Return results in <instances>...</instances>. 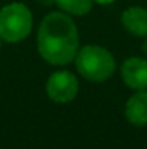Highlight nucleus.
Masks as SVG:
<instances>
[{"mask_svg":"<svg viewBox=\"0 0 147 149\" xmlns=\"http://www.w3.org/2000/svg\"><path fill=\"white\" fill-rule=\"evenodd\" d=\"M75 58L78 72L90 81H105L115 71V59L112 54L102 47L87 45L78 51Z\"/></svg>","mask_w":147,"mask_h":149,"instance_id":"nucleus-2","label":"nucleus"},{"mask_svg":"<svg viewBox=\"0 0 147 149\" xmlns=\"http://www.w3.org/2000/svg\"><path fill=\"white\" fill-rule=\"evenodd\" d=\"M55 3L63 12L75 16L87 15L92 7V0H55Z\"/></svg>","mask_w":147,"mask_h":149,"instance_id":"nucleus-8","label":"nucleus"},{"mask_svg":"<svg viewBox=\"0 0 147 149\" xmlns=\"http://www.w3.org/2000/svg\"><path fill=\"white\" fill-rule=\"evenodd\" d=\"M123 81L133 90L147 88V61L139 56L126 59L121 65Z\"/></svg>","mask_w":147,"mask_h":149,"instance_id":"nucleus-5","label":"nucleus"},{"mask_svg":"<svg viewBox=\"0 0 147 149\" xmlns=\"http://www.w3.org/2000/svg\"><path fill=\"white\" fill-rule=\"evenodd\" d=\"M79 38L74 20L61 12L46 15L38 32L41 56L53 65L69 64L78 54Z\"/></svg>","mask_w":147,"mask_h":149,"instance_id":"nucleus-1","label":"nucleus"},{"mask_svg":"<svg viewBox=\"0 0 147 149\" xmlns=\"http://www.w3.org/2000/svg\"><path fill=\"white\" fill-rule=\"evenodd\" d=\"M143 51H144V54L147 55V39L143 42Z\"/></svg>","mask_w":147,"mask_h":149,"instance_id":"nucleus-11","label":"nucleus"},{"mask_svg":"<svg viewBox=\"0 0 147 149\" xmlns=\"http://www.w3.org/2000/svg\"><path fill=\"white\" fill-rule=\"evenodd\" d=\"M38 3L42 6H52L55 3V0H38Z\"/></svg>","mask_w":147,"mask_h":149,"instance_id":"nucleus-9","label":"nucleus"},{"mask_svg":"<svg viewBox=\"0 0 147 149\" xmlns=\"http://www.w3.org/2000/svg\"><path fill=\"white\" fill-rule=\"evenodd\" d=\"M33 19L23 3H10L0 10V38L6 42H19L32 31Z\"/></svg>","mask_w":147,"mask_h":149,"instance_id":"nucleus-3","label":"nucleus"},{"mask_svg":"<svg viewBox=\"0 0 147 149\" xmlns=\"http://www.w3.org/2000/svg\"><path fill=\"white\" fill-rule=\"evenodd\" d=\"M46 93L56 103H68L75 99L78 93V80L69 71L53 72L48 78Z\"/></svg>","mask_w":147,"mask_h":149,"instance_id":"nucleus-4","label":"nucleus"},{"mask_svg":"<svg viewBox=\"0 0 147 149\" xmlns=\"http://www.w3.org/2000/svg\"><path fill=\"white\" fill-rule=\"evenodd\" d=\"M121 22L130 33L136 36H147V10L144 7H128L123 13Z\"/></svg>","mask_w":147,"mask_h":149,"instance_id":"nucleus-7","label":"nucleus"},{"mask_svg":"<svg viewBox=\"0 0 147 149\" xmlns=\"http://www.w3.org/2000/svg\"><path fill=\"white\" fill-rule=\"evenodd\" d=\"M97 3H99V4H107V3H111L112 0H95Z\"/></svg>","mask_w":147,"mask_h":149,"instance_id":"nucleus-10","label":"nucleus"},{"mask_svg":"<svg viewBox=\"0 0 147 149\" xmlns=\"http://www.w3.org/2000/svg\"><path fill=\"white\" fill-rule=\"evenodd\" d=\"M126 117L134 126L147 125V91L137 90L126 104Z\"/></svg>","mask_w":147,"mask_h":149,"instance_id":"nucleus-6","label":"nucleus"},{"mask_svg":"<svg viewBox=\"0 0 147 149\" xmlns=\"http://www.w3.org/2000/svg\"><path fill=\"white\" fill-rule=\"evenodd\" d=\"M0 41H1V38H0ZM0 45H1V42H0Z\"/></svg>","mask_w":147,"mask_h":149,"instance_id":"nucleus-12","label":"nucleus"}]
</instances>
